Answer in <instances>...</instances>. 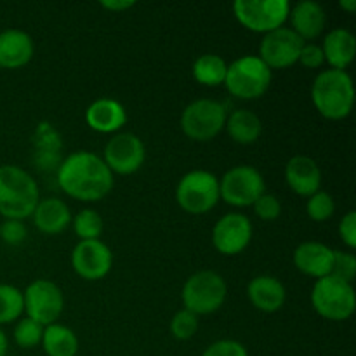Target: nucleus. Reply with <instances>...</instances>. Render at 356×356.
Masks as SVG:
<instances>
[{
	"mask_svg": "<svg viewBox=\"0 0 356 356\" xmlns=\"http://www.w3.org/2000/svg\"><path fill=\"white\" fill-rule=\"evenodd\" d=\"M0 238L9 245H19L26 238V226L16 219H7L0 226Z\"/></svg>",
	"mask_w": 356,
	"mask_h": 356,
	"instance_id": "34",
	"label": "nucleus"
},
{
	"mask_svg": "<svg viewBox=\"0 0 356 356\" xmlns=\"http://www.w3.org/2000/svg\"><path fill=\"white\" fill-rule=\"evenodd\" d=\"M273 72L259 59V56H243L228 66L225 86L232 96L238 99H257L270 89Z\"/></svg>",
	"mask_w": 356,
	"mask_h": 356,
	"instance_id": "4",
	"label": "nucleus"
},
{
	"mask_svg": "<svg viewBox=\"0 0 356 356\" xmlns=\"http://www.w3.org/2000/svg\"><path fill=\"white\" fill-rule=\"evenodd\" d=\"M332 277L339 278V280L351 282L355 280L356 275V257L350 252H339L334 250V264H332Z\"/></svg>",
	"mask_w": 356,
	"mask_h": 356,
	"instance_id": "32",
	"label": "nucleus"
},
{
	"mask_svg": "<svg viewBox=\"0 0 356 356\" xmlns=\"http://www.w3.org/2000/svg\"><path fill=\"white\" fill-rule=\"evenodd\" d=\"M299 61H301V65L306 66V68H320V66L325 63L322 47H318V45L315 44H305L301 49V54H299Z\"/></svg>",
	"mask_w": 356,
	"mask_h": 356,
	"instance_id": "36",
	"label": "nucleus"
},
{
	"mask_svg": "<svg viewBox=\"0 0 356 356\" xmlns=\"http://www.w3.org/2000/svg\"><path fill=\"white\" fill-rule=\"evenodd\" d=\"M233 10L242 26L254 33H270L284 26L291 13L287 0H238Z\"/></svg>",
	"mask_w": 356,
	"mask_h": 356,
	"instance_id": "8",
	"label": "nucleus"
},
{
	"mask_svg": "<svg viewBox=\"0 0 356 356\" xmlns=\"http://www.w3.org/2000/svg\"><path fill=\"white\" fill-rule=\"evenodd\" d=\"M37 205V181L16 165L0 167V214L21 221L33 214Z\"/></svg>",
	"mask_w": 356,
	"mask_h": 356,
	"instance_id": "3",
	"label": "nucleus"
},
{
	"mask_svg": "<svg viewBox=\"0 0 356 356\" xmlns=\"http://www.w3.org/2000/svg\"><path fill=\"white\" fill-rule=\"evenodd\" d=\"M58 183L75 200L97 202L113 188V172L101 156L90 152H76L59 163Z\"/></svg>",
	"mask_w": 356,
	"mask_h": 356,
	"instance_id": "1",
	"label": "nucleus"
},
{
	"mask_svg": "<svg viewBox=\"0 0 356 356\" xmlns=\"http://www.w3.org/2000/svg\"><path fill=\"white\" fill-rule=\"evenodd\" d=\"M103 228V218L92 209H83L73 219V229L82 240H99Z\"/></svg>",
	"mask_w": 356,
	"mask_h": 356,
	"instance_id": "28",
	"label": "nucleus"
},
{
	"mask_svg": "<svg viewBox=\"0 0 356 356\" xmlns=\"http://www.w3.org/2000/svg\"><path fill=\"white\" fill-rule=\"evenodd\" d=\"M312 99L322 117L329 120H343L353 110V80L346 72L325 70L313 82Z\"/></svg>",
	"mask_w": 356,
	"mask_h": 356,
	"instance_id": "2",
	"label": "nucleus"
},
{
	"mask_svg": "<svg viewBox=\"0 0 356 356\" xmlns=\"http://www.w3.org/2000/svg\"><path fill=\"white\" fill-rule=\"evenodd\" d=\"M225 129L229 138L238 145H252L263 132V124L254 111L236 110L226 118Z\"/></svg>",
	"mask_w": 356,
	"mask_h": 356,
	"instance_id": "24",
	"label": "nucleus"
},
{
	"mask_svg": "<svg viewBox=\"0 0 356 356\" xmlns=\"http://www.w3.org/2000/svg\"><path fill=\"white\" fill-rule=\"evenodd\" d=\"M198 330V316L195 313L188 312V309H181L174 315V318L170 320V334H172L176 339L186 341L197 334Z\"/></svg>",
	"mask_w": 356,
	"mask_h": 356,
	"instance_id": "31",
	"label": "nucleus"
},
{
	"mask_svg": "<svg viewBox=\"0 0 356 356\" xmlns=\"http://www.w3.org/2000/svg\"><path fill=\"white\" fill-rule=\"evenodd\" d=\"M312 305L323 318L344 322L355 313L356 296L353 285L332 275L320 278L312 291Z\"/></svg>",
	"mask_w": 356,
	"mask_h": 356,
	"instance_id": "5",
	"label": "nucleus"
},
{
	"mask_svg": "<svg viewBox=\"0 0 356 356\" xmlns=\"http://www.w3.org/2000/svg\"><path fill=\"white\" fill-rule=\"evenodd\" d=\"M228 287L221 275L216 271H198L191 275L183 287L184 309L195 315H211L226 301Z\"/></svg>",
	"mask_w": 356,
	"mask_h": 356,
	"instance_id": "6",
	"label": "nucleus"
},
{
	"mask_svg": "<svg viewBox=\"0 0 356 356\" xmlns=\"http://www.w3.org/2000/svg\"><path fill=\"white\" fill-rule=\"evenodd\" d=\"M42 346L47 356H75L79 353V337L68 327L52 323L44 329Z\"/></svg>",
	"mask_w": 356,
	"mask_h": 356,
	"instance_id": "25",
	"label": "nucleus"
},
{
	"mask_svg": "<svg viewBox=\"0 0 356 356\" xmlns=\"http://www.w3.org/2000/svg\"><path fill=\"white\" fill-rule=\"evenodd\" d=\"M339 235L350 249L356 247V212H348L339 225Z\"/></svg>",
	"mask_w": 356,
	"mask_h": 356,
	"instance_id": "37",
	"label": "nucleus"
},
{
	"mask_svg": "<svg viewBox=\"0 0 356 356\" xmlns=\"http://www.w3.org/2000/svg\"><path fill=\"white\" fill-rule=\"evenodd\" d=\"M228 65L221 56L204 54L195 61L193 76L198 83L207 87H216L225 83Z\"/></svg>",
	"mask_w": 356,
	"mask_h": 356,
	"instance_id": "26",
	"label": "nucleus"
},
{
	"mask_svg": "<svg viewBox=\"0 0 356 356\" xmlns=\"http://www.w3.org/2000/svg\"><path fill=\"white\" fill-rule=\"evenodd\" d=\"M305 45V40L291 28H278L263 37L259 47V59L270 70H282L296 65Z\"/></svg>",
	"mask_w": 356,
	"mask_h": 356,
	"instance_id": "12",
	"label": "nucleus"
},
{
	"mask_svg": "<svg viewBox=\"0 0 356 356\" xmlns=\"http://www.w3.org/2000/svg\"><path fill=\"white\" fill-rule=\"evenodd\" d=\"M339 7H341V9L348 10L350 14L355 13V10H356V0H341Z\"/></svg>",
	"mask_w": 356,
	"mask_h": 356,
	"instance_id": "39",
	"label": "nucleus"
},
{
	"mask_svg": "<svg viewBox=\"0 0 356 356\" xmlns=\"http://www.w3.org/2000/svg\"><path fill=\"white\" fill-rule=\"evenodd\" d=\"M7 355V337L6 334L0 330V356H6Z\"/></svg>",
	"mask_w": 356,
	"mask_h": 356,
	"instance_id": "40",
	"label": "nucleus"
},
{
	"mask_svg": "<svg viewBox=\"0 0 356 356\" xmlns=\"http://www.w3.org/2000/svg\"><path fill=\"white\" fill-rule=\"evenodd\" d=\"M24 312L28 318L42 327L52 325L65 309V298L61 289L49 280H35L23 294Z\"/></svg>",
	"mask_w": 356,
	"mask_h": 356,
	"instance_id": "11",
	"label": "nucleus"
},
{
	"mask_svg": "<svg viewBox=\"0 0 356 356\" xmlns=\"http://www.w3.org/2000/svg\"><path fill=\"white\" fill-rule=\"evenodd\" d=\"M134 6V2H125V0H106V2H101V7H104L106 10H120V13Z\"/></svg>",
	"mask_w": 356,
	"mask_h": 356,
	"instance_id": "38",
	"label": "nucleus"
},
{
	"mask_svg": "<svg viewBox=\"0 0 356 356\" xmlns=\"http://www.w3.org/2000/svg\"><path fill=\"white\" fill-rule=\"evenodd\" d=\"M247 294L254 308L264 313H275L282 309L287 299L284 284L278 278L268 277V275L252 278L247 287Z\"/></svg>",
	"mask_w": 356,
	"mask_h": 356,
	"instance_id": "19",
	"label": "nucleus"
},
{
	"mask_svg": "<svg viewBox=\"0 0 356 356\" xmlns=\"http://www.w3.org/2000/svg\"><path fill=\"white\" fill-rule=\"evenodd\" d=\"M292 21V31L299 35L302 40L316 38L325 28V10L320 3L306 0V2L296 3L294 9L289 13Z\"/></svg>",
	"mask_w": 356,
	"mask_h": 356,
	"instance_id": "22",
	"label": "nucleus"
},
{
	"mask_svg": "<svg viewBox=\"0 0 356 356\" xmlns=\"http://www.w3.org/2000/svg\"><path fill=\"white\" fill-rule=\"evenodd\" d=\"M306 211H308L309 219L316 222H323L332 218L334 212H336V204H334V198L327 191L320 190L309 197Z\"/></svg>",
	"mask_w": 356,
	"mask_h": 356,
	"instance_id": "30",
	"label": "nucleus"
},
{
	"mask_svg": "<svg viewBox=\"0 0 356 356\" xmlns=\"http://www.w3.org/2000/svg\"><path fill=\"white\" fill-rule=\"evenodd\" d=\"M86 122L92 131L110 134L124 127L127 122V113L118 101L111 97H101L87 108Z\"/></svg>",
	"mask_w": 356,
	"mask_h": 356,
	"instance_id": "18",
	"label": "nucleus"
},
{
	"mask_svg": "<svg viewBox=\"0 0 356 356\" xmlns=\"http://www.w3.org/2000/svg\"><path fill=\"white\" fill-rule=\"evenodd\" d=\"M294 264L301 273L320 278L332 273L334 250L320 242H305L294 250Z\"/></svg>",
	"mask_w": 356,
	"mask_h": 356,
	"instance_id": "16",
	"label": "nucleus"
},
{
	"mask_svg": "<svg viewBox=\"0 0 356 356\" xmlns=\"http://www.w3.org/2000/svg\"><path fill=\"white\" fill-rule=\"evenodd\" d=\"M42 336H44V327L40 323L33 322L26 316V318L19 320V323L14 329V341L17 346L21 348H35L37 344L42 343Z\"/></svg>",
	"mask_w": 356,
	"mask_h": 356,
	"instance_id": "29",
	"label": "nucleus"
},
{
	"mask_svg": "<svg viewBox=\"0 0 356 356\" xmlns=\"http://www.w3.org/2000/svg\"><path fill=\"white\" fill-rule=\"evenodd\" d=\"M252 207L257 218L263 219V221H275L282 214V204L273 195H261Z\"/></svg>",
	"mask_w": 356,
	"mask_h": 356,
	"instance_id": "33",
	"label": "nucleus"
},
{
	"mask_svg": "<svg viewBox=\"0 0 356 356\" xmlns=\"http://www.w3.org/2000/svg\"><path fill=\"white\" fill-rule=\"evenodd\" d=\"M226 108L212 99H197L184 108L181 129L193 141H211L226 125Z\"/></svg>",
	"mask_w": 356,
	"mask_h": 356,
	"instance_id": "9",
	"label": "nucleus"
},
{
	"mask_svg": "<svg viewBox=\"0 0 356 356\" xmlns=\"http://www.w3.org/2000/svg\"><path fill=\"white\" fill-rule=\"evenodd\" d=\"M204 356H249L243 344L238 341H218L205 350Z\"/></svg>",
	"mask_w": 356,
	"mask_h": 356,
	"instance_id": "35",
	"label": "nucleus"
},
{
	"mask_svg": "<svg viewBox=\"0 0 356 356\" xmlns=\"http://www.w3.org/2000/svg\"><path fill=\"white\" fill-rule=\"evenodd\" d=\"M24 309L23 292L13 285H0V323H10Z\"/></svg>",
	"mask_w": 356,
	"mask_h": 356,
	"instance_id": "27",
	"label": "nucleus"
},
{
	"mask_svg": "<svg viewBox=\"0 0 356 356\" xmlns=\"http://www.w3.org/2000/svg\"><path fill=\"white\" fill-rule=\"evenodd\" d=\"M33 58V40L21 30L0 33V68L16 70L28 65Z\"/></svg>",
	"mask_w": 356,
	"mask_h": 356,
	"instance_id": "20",
	"label": "nucleus"
},
{
	"mask_svg": "<svg viewBox=\"0 0 356 356\" xmlns=\"http://www.w3.org/2000/svg\"><path fill=\"white\" fill-rule=\"evenodd\" d=\"M323 58L332 66V70H344L353 63L356 54V38L350 30L336 28L329 31L322 45Z\"/></svg>",
	"mask_w": 356,
	"mask_h": 356,
	"instance_id": "21",
	"label": "nucleus"
},
{
	"mask_svg": "<svg viewBox=\"0 0 356 356\" xmlns=\"http://www.w3.org/2000/svg\"><path fill=\"white\" fill-rule=\"evenodd\" d=\"M252 240V225L249 218L238 212L222 216L212 229V243L216 250L225 256L243 252Z\"/></svg>",
	"mask_w": 356,
	"mask_h": 356,
	"instance_id": "15",
	"label": "nucleus"
},
{
	"mask_svg": "<svg viewBox=\"0 0 356 356\" xmlns=\"http://www.w3.org/2000/svg\"><path fill=\"white\" fill-rule=\"evenodd\" d=\"M219 181L207 170L184 174L176 188V200L188 214H207L219 202Z\"/></svg>",
	"mask_w": 356,
	"mask_h": 356,
	"instance_id": "7",
	"label": "nucleus"
},
{
	"mask_svg": "<svg viewBox=\"0 0 356 356\" xmlns=\"http://www.w3.org/2000/svg\"><path fill=\"white\" fill-rule=\"evenodd\" d=\"M31 216H33L35 226L47 235H58L72 222L68 205L59 198H47V200L38 202Z\"/></svg>",
	"mask_w": 356,
	"mask_h": 356,
	"instance_id": "23",
	"label": "nucleus"
},
{
	"mask_svg": "<svg viewBox=\"0 0 356 356\" xmlns=\"http://www.w3.org/2000/svg\"><path fill=\"white\" fill-rule=\"evenodd\" d=\"M285 179L294 193L309 198L316 191H320L322 172L315 160L305 155H298L289 160L287 167H285Z\"/></svg>",
	"mask_w": 356,
	"mask_h": 356,
	"instance_id": "17",
	"label": "nucleus"
},
{
	"mask_svg": "<svg viewBox=\"0 0 356 356\" xmlns=\"http://www.w3.org/2000/svg\"><path fill=\"white\" fill-rule=\"evenodd\" d=\"M113 264V256L106 243L101 240H82L72 252V266L83 280H101L106 277Z\"/></svg>",
	"mask_w": 356,
	"mask_h": 356,
	"instance_id": "14",
	"label": "nucleus"
},
{
	"mask_svg": "<svg viewBox=\"0 0 356 356\" xmlns=\"http://www.w3.org/2000/svg\"><path fill=\"white\" fill-rule=\"evenodd\" d=\"M146 159V149L141 139L131 132H118L104 148V163L111 172L129 176L141 169Z\"/></svg>",
	"mask_w": 356,
	"mask_h": 356,
	"instance_id": "13",
	"label": "nucleus"
},
{
	"mask_svg": "<svg viewBox=\"0 0 356 356\" xmlns=\"http://www.w3.org/2000/svg\"><path fill=\"white\" fill-rule=\"evenodd\" d=\"M266 184L259 170L250 165H238L229 169L219 181V197L235 207H249L264 195Z\"/></svg>",
	"mask_w": 356,
	"mask_h": 356,
	"instance_id": "10",
	"label": "nucleus"
}]
</instances>
